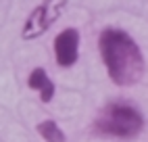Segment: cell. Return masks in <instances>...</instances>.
Returning a JSON list of instances; mask_svg holds the SVG:
<instances>
[{
	"instance_id": "cell-5",
	"label": "cell",
	"mask_w": 148,
	"mask_h": 142,
	"mask_svg": "<svg viewBox=\"0 0 148 142\" xmlns=\"http://www.w3.org/2000/svg\"><path fill=\"white\" fill-rule=\"evenodd\" d=\"M27 86L40 94V100H42V103H50V100L54 98V82L48 77V73H46L42 67H36L32 73H29Z\"/></svg>"
},
{
	"instance_id": "cell-2",
	"label": "cell",
	"mask_w": 148,
	"mask_h": 142,
	"mask_svg": "<svg viewBox=\"0 0 148 142\" xmlns=\"http://www.w3.org/2000/svg\"><path fill=\"white\" fill-rule=\"evenodd\" d=\"M94 134L117 140H134L144 128V115L130 103H111L94 119Z\"/></svg>"
},
{
	"instance_id": "cell-6",
	"label": "cell",
	"mask_w": 148,
	"mask_h": 142,
	"mask_svg": "<svg viewBox=\"0 0 148 142\" xmlns=\"http://www.w3.org/2000/svg\"><path fill=\"white\" fill-rule=\"evenodd\" d=\"M38 134L44 138V142H67L65 132L61 130V125L52 119H44L38 123Z\"/></svg>"
},
{
	"instance_id": "cell-4",
	"label": "cell",
	"mask_w": 148,
	"mask_h": 142,
	"mask_svg": "<svg viewBox=\"0 0 148 142\" xmlns=\"http://www.w3.org/2000/svg\"><path fill=\"white\" fill-rule=\"evenodd\" d=\"M54 59L58 67H73L79 59V32L67 27L54 38Z\"/></svg>"
},
{
	"instance_id": "cell-3",
	"label": "cell",
	"mask_w": 148,
	"mask_h": 142,
	"mask_svg": "<svg viewBox=\"0 0 148 142\" xmlns=\"http://www.w3.org/2000/svg\"><path fill=\"white\" fill-rule=\"evenodd\" d=\"M67 4H69V0H42V2L27 15L25 23H23V29H21V38L23 40L42 38L48 29L61 19Z\"/></svg>"
},
{
	"instance_id": "cell-1",
	"label": "cell",
	"mask_w": 148,
	"mask_h": 142,
	"mask_svg": "<svg viewBox=\"0 0 148 142\" xmlns=\"http://www.w3.org/2000/svg\"><path fill=\"white\" fill-rule=\"evenodd\" d=\"M98 50L108 77L117 86H134L144 75V54L138 42L119 27H104L98 36Z\"/></svg>"
}]
</instances>
